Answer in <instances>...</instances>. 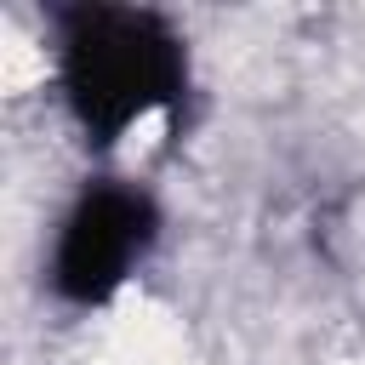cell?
I'll return each instance as SVG.
<instances>
[{"label": "cell", "instance_id": "1", "mask_svg": "<svg viewBox=\"0 0 365 365\" xmlns=\"http://www.w3.org/2000/svg\"><path fill=\"white\" fill-rule=\"evenodd\" d=\"M57 86L91 148H114L143 114L182 108L188 51L182 34L148 6H63L57 11Z\"/></svg>", "mask_w": 365, "mask_h": 365}, {"label": "cell", "instance_id": "2", "mask_svg": "<svg viewBox=\"0 0 365 365\" xmlns=\"http://www.w3.org/2000/svg\"><path fill=\"white\" fill-rule=\"evenodd\" d=\"M160 240V205L131 182H91L51 245V291L68 308H103Z\"/></svg>", "mask_w": 365, "mask_h": 365}]
</instances>
